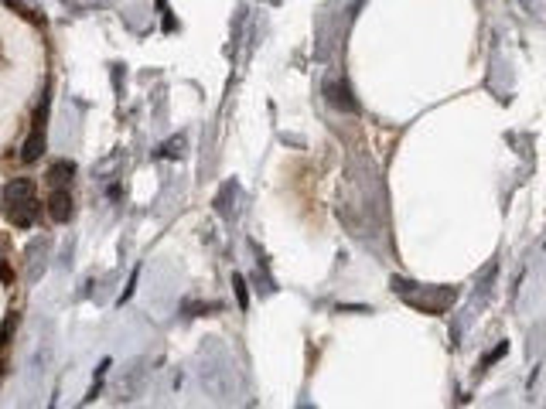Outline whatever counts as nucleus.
<instances>
[{"instance_id": "1", "label": "nucleus", "mask_w": 546, "mask_h": 409, "mask_svg": "<svg viewBox=\"0 0 546 409\" xmlns=\"http://www.w3.org/2000/svg\"><path fill=\"white\" fill-rule=\"evenodd\" d=\"M3 215L10 218V225L28 229V225H35V218H38V202H35V198H28V202L3 204Z\"/></svg>"}, {"instance_id": "2", "label": "nucleus", "mask_w": 546, "mask_h": 409, "mask_svg": "<svg viewBox=\"0 0 546 409\" xmlns=\"http://www.w3.org/2000/svg\"><path fill=\"white\" fill-rule=\"evenodd\" d=\"M48 211H51L55 222H69L72 218V195H69V188H51Z\"/></svg>"}, {"instance_id": "3", "label": "nucleus", "mask_w": 546, "mask_h": 409, "mask_svg": "<svg viewBox=\"0 0 546 409\" xmlns=\"http://www.w3.org/2000/svg\"><path fill=\"white\" fill-rule=\"evenodd\" d=\"M35 198V181L31 177H14L3 184V204H14V202H28Z\"/></svg>"}, {"instance_id": "4", "label": "nucleus", "mask_w": 546, "mask_h": 409, "mask_svg": "<svg viewBox=\"0 0 546 409\" xmlns=\"http://www.w3.org/2000/svg\"><path fill=\"white\" fill-rule=\"evenodd\" d=\"M44 154V130L42 126H35V130H31V137H28V140H24V150H21V161H38V157H42Z\"/></svg>"}, {"instance_id": "5", "label": "nucleus", "mask_w": 546, "mask_h": 409, "mask_svg": "<svg viewBox=\"0 0 546 409\" xmlns=\"http://www.w3.org/2000/svg\"><path fill=\"white\" fill-rule=\"evenodd\" d=\"M72 174H76V167L69 161H58L51 164V171H48V177H51V188H69V181H72Z\"/></svg>"}, {"instance_id": "6", "label": "nucleus", "mask_w": 546, "mask_h": 409, "mask_svg": "<svg viewBox=\"0 0 546 409\" xmlns=\"http://www.w3.org/2000/svg\"><path fill=\"white\" fill-rule=\"evenodd\" d=\"M17 321H21L17 314H7V321L0 324V345H7V341H10V334L17 331Z\"/></svg>"}, {"instance_id": "7", "label": "nucleus", "mask_w": 546, "mask_h": 409, "mask_svg": "<svg viewBox=\"0 0 546 409\" xmlns=\"http://www.w3.org/2000/svg\"><path fill=\"white\" fill-rule=\"evenodd\" d=\"M345 96H348V92H345V85H332V103H335L338 110H355Z\"/></svg>"}, {"instance_id": "8", "label": "nucleus", "mask_w": 546, "mask_h": 409, "mask_svg": "<svg viewBox=\"0 0 546 409\" xmlns=\"http://www.w3.org/2000/svg\"><path fill=\"white\" fill-rule=\"evenodd\" d=\"M232 284H236V293H239V304L246 307V304H250V293H246V284H243V277H236Z\"/></svg>"}, {"instance_id": "9", "label": "nucleus", "mask_w": 546, "mask_h": 409, "mask_svg": "<svg viewBox=\"0 0 546 409\" xmlns=\"http://www.w3.org/2000/svg\"><path fill=\"white\" fill-rule=\"evenodd\" d=\"M178 147H181V137H174V140H171L168 147H161V154H168V157H178V154H181Z\"/></svg>"}]
</instances>
